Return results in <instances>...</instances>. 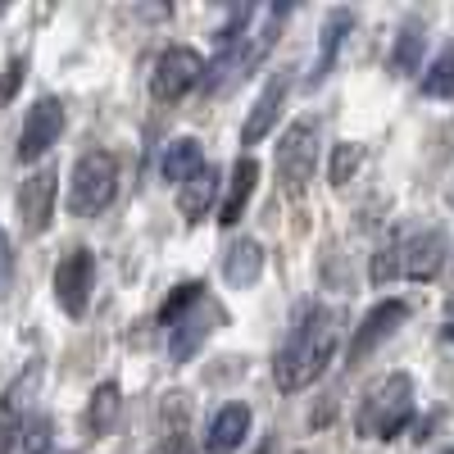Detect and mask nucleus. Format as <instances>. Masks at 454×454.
<instances>
[{
    "label": "nucleus",
    "instance_id": "f3484780",
    "mask_svg": "<svg viewBox=\"0 0 454 454\" xmlns=\"http://www.w3.org/2000/svg\"><path fill=\"white\" fill-rule=\"evenodd\" d=\"M223 278H227V286H232V291L254 286L263 278V246L254 237L232 241V246H227V254H223Z\"/></svg>",
    "mask_w": 454,
    "mask_h": 454
},
{
    "label": "nucleus",
    "instance_id": "6e6552de",
    "mask_svg": "<svg viewBox=\"0 0 454 454\" xmlns=\"http://www.w3.org/2000/svg\"><path fill=\"white\" fill-rule=\"evenodd\" d=\"M91 291H96V254L87 246L68 250L55 269V300L68 318H82L91 305Z\"/></svg>",
    "mask_w": 454,
    "mask_h": 454
},
{
    "label": "nucleus",
    "instance_id": "39448f33",
    "mask_svg": "<svg viewBox=\"0 0 454 454\" xmlns=\"http://www.w3.org/2000/svg\"><path fill=\"white\" fill-rule=\"evenodd\" d=\"M119 196V160L109 150H87L73 164V182H68V214L78 218H96L109 209V200Z\"/></svg>",
    "mask_w": 454,
    "mask_h": 454
},
{
    "label": "nucleus",
    "instance_id": "cd10ccee",
    "mask_svg": "<svg viewBox=\"0 0 454 454\" xmlns=\"http://www.w3.org/2000/svg\"><path fill=\"white\" fill-rule=\"evenodd\" d=\"M150 454H186V450H182V432H164Z\"/></svg>",
    "mask_w": 454,
    "mask_h": 454
},
{
    "label": "nucleus",
    "instance_id": "aec40b11",
    "mask_svg": "<svg viewBox=\"0 0 454 454\" xmlns=\"http://www.w3.org/2000/svg\"><path fill=\"white\" fill-rule=\"evenodd\" d=\"M254 182H259V164H254V160H241V164L232 168V182H227L223 205H218V223H223V227L241 223V214H246V205H250V196H254Z\"/></svg>",
    "mask_w": 454,
    "mask_h": 454
},
{
    "label": "nucleus",
    "instance_id": "c756f323",
    "mask_svg": "<svg viewBox=\"0 0 454 454\" xmlns=\"http://www.w3.org/2000/svg\"><path fill=\"white\" fill-rule=\"evenodd\" d=\"M445 336H450V340H454V323H450V327H445Z\"/></svg>",
    "mask_w": 454,
    "mask_h": 454
},
{
    "label": "nucleus",
    "instance_id": "1a4fd4ad",
    "mask_svg": "<svg viewBox=\"0 0 454 454\" xmlns=\"http://www.w3.org/2000/svg\"><path fill=\"white\" fill-rule=\"evenodd\" d=\"M59 137H64V105H59L55 96H42V100L27 109V119H23L19 160H23V164H36Z\"/></svg>",
    "mask_w": 454,
    "mask_h": 454
},
{
    "label": "nucleus",
    "instance_id": "2f4dec72",
    "mask_svg": "<svg viewBox=\"0 0 454 454\" xmlns=\"http://www.w3.org/2000/svg\"><path fill=\"white\" fill-rule=\"evenodd\" d=\"M450 454H454V450H450Z\"/></svg>",
    "mask_w": 454,
    "mask_h": 454
},
{
    "label": "nucleus",
    "instance_id": "423d86ee",
    "mask_svg": "<svg viewBox=\"0 0 454 454\" xmlns=\"http://www.w3.org/2000/svg\"><path fill=\"white\" fill-rule=\"evenodd\" d=\"M318 164V128L314 123H291L278 141V177L286 196H305V186Z\"/></svg>",
    "mask_w": 454,
    "mask_h": 454
},
{
    "label": "nucleus",
    "instance_id": "9b49d317",
    "mask_svg": "<svg viewBox=\"0 0 454 454\" xmlns=\"http://www.w3.org/2000/svg\"><path fill=\"white\" fill-rule=\"evenodd\" d=\"M223 323V309L214 305V300L205 295L196 309H186L177 323H173V340H168V355H173V364H192V355L209 340V332Z\"/></svg>",
    "mask_w": 454,
    "mask_h": 454
},
{
    "label": "nucleus",
    "instance_id": "c85d7f7f",
    "mask_svg": "<svg viewBox=\"0 0 454 454\" xmlns=\"http://www.w3.org/2000/svg\"><path fill=\"white\" fill-rule=\"evenodd\" d=\"M10 269H14V250H10V237L0 232V286L10 282Z\"/></svg>",
    "mask_w": 454,
    "mask_h": 454
},
{
    "label": "nucleus",
    "instance_id": "f03ea898",
    "mask_svg": "<svg viewBox=\"0 0 454 454\" xmlns=\"http://www.w3.org/2000/svg\"><path fill=\"white\" fill-rule=\"evenodd\" d=\"M450 254V241L436 232V227H427V232H413L404 241H391L372 254V282L377 286H387L395 278H409V282H427L441 273V263Z\"/></svg>",
    "mask_w": 454,
    "mask_h": 454
},
{
    "label": "nucleus",
    "instance_id": "393cba45",
    "mask_svg": "<svg viewBox=\"0 0 454 454\" xmlns=\"http://www.w3.org/2000/svg\"><path fill=\"white\" fill-rule=\"evenodd\" d=\"M200 300H205V282H182V286L173 291V300L160 309V323H168V327H173V323H177L186 309H196Z\"/></svg>",
    "mask_w": 454,
    "mask_h": 454
},
{
    "label": "nucleus",
    "instance_id": "7c9ffc66",
    "mask_svg": "<svg viewBox=\"0 0 454 454\" xmlns=\"http://www.w3.org/2000/svg\"><path fill=\"white\" fill-rule=\"evenodd\" d=\"M450 209H454V186H450Z\"/></svg>",
    "mask_w": 454,
    "mask_h": 454
},
{
    "label": "nucleus",
    "instance_id": "4468645a",
    "mask_svg": "<svg viewBox=\"0 0 454 454\" xmlns=\"http://www.w3.org/2000/svg\"><path fill=\"white\" fill-rule=\"evenodd\" d=\"M286 91H291V68L273 73L269 87L259 91V100H254V109H250V119H246V128H241V141H246V145H259L263 137L278 128L282 105H286Z\"/></svg>",
    "mask_w": 454,
    "mask_h": 454
},
{
    "label": "nucleus",
    "instance_id": "a211bd4d",
    "mask_svg": "<svg viewBox=\"0 0 454 454\" xmlns=\"http://www.w3.org/2000/svg\"><path fill=\"white\" fill-rule=\"evenodd\" d=\"M218 182H223V173H218L214 164H205L192 182L177 186V209H182V218L192 223V227H196V223L209 214V205L218 200Z\"/></svg>",
    "mask_w": 454,
    "mask_h": 454
},
{
    "label": "nucleus",
    "instance_id": "f8f14e48",
    "mask_svg": "<svg viewBox=\"0 0 454 454\" xmlns=\"http://www.w3.org/2000/svg\"><path fill=\"white\" fill-rule=\"evenodd\" d=\"M36 377H42V364H27L14 382H10V391L0 395V454L19 441V432H23V423H27V400H32V391H36Z\"/></svg>",
    "mask_w": 454,
    "mask_h": 454
},
{
    "label": "nucleus",
    "instance_id": "9d476101",
    "mask_svg": "<svg viewBox=\"0 0 454 454\" xmlns=\"http://www.w3.org/2000/svg\"><path fill=\"white\" fill-rule=\"evenodd\" d=\"M55 186H59V177H55L51 164L36 168V173H27V177L19 182V218H23V232H27V237H42L46 227H51Z\"/></svg>",
    "mask_w": 454,
    "mask_h": 454
},
{
    "label": "nucleus",
    "instance_id": "a878e982",
    "mask_svg": "<svg viewBox=\"0 0 454 454\" xmlns=\"http://www.w3.org/2000/svg\"><path fill=\"white\" fill-rule=\"evenodd\" d=\"M359 164H364V145H359V141H340V145L332 150V186H346Z\"/></svg>",
    "mask_w": 454,
    "mask_h": 454
},
{
    "label": "nucleus",
    "instance_id": "ddd939ff",
    "mask_svg": "<svg viewBox=\"0 0 454 454\" xmlns=\"http://www.w3.org/2000/svg\"><path fill=\"white\" fill-rule=\"evenodd\" d=\"M409 318V305L404 300H382V305H372V314L355 327V340H350V364H364L377 346H382V340L400 327Z\"/></svg>",
    "mask_w": 454,
    "mask_h": 454
},
{
    "label": "nucleus",
    "instance_id": "bb28decb",
    "mask_svg": "<svg viewBox=\"0 0 454 454\" xmlns=\"http://www.w3.org/2000/svg\"><path fill=\"white\" fill-rule=\"evenodd\" d=\"M23 73H27V59H23V55L5 64V73H0V105H10V100L19 96V87H23Z\"/></svg>",
    "mask_w": 454,
    "mask_h": 454
},
{
    "label": "nucleus",
    "instance_id": "6ab92c4d",
    "mask_svg": "<svg viewBox=\"0 0 454 454\" xmlns=\"http://www.w3.org/2000/svg\"><path fill=\"white\" fill-rule=\"evenodd\" d=\"M200 168H205V150H200V141H196V137H177V141H168L164 160H160L164 182L182 186V182H192Z\"/></svg>",
    "mask_w": 454,
    "mask_h": 454
},
{
    "label": "nucleus",
    "instance_id": "5701e85b",
    "mask_svg": "<svg viewBox=\"0 0 454 454\" xmlns=\"http://www.w3.org/2000/svg\"><path fill=\"white\" fill-rule=\"evenodd\" d=\"M423 96L432 100H454V42L432 59V68L423 73Z\"/></svg>",
    "mask_w": 454,
    "mask_h": 454
},
{
    "label": "nucleus",
    "instance_id": "20e7f679",
    "mask_svg": "<svg viewBox=\"0 0 454 454\" xmlns=\"http://www.w3.org/2000/svg\"><path fill=\"white\" fill-rule=\"evenodd\" d=\"M286 10H291V5H273V14L263 19L259 27L241 32L232 46H223L218 64L205 73V87H209V91H223V87H237V82L246 78V73H254V64L273 51V42H278V27H282Z\"/></svg>",
    "mask_w": 454,
    "mask_h": 454
},
{
    "label": "nucleus",
    "instance_id": "7ed1b4c3",
    "mask_svg": "<svg viewBox=\"0 0 454 454\" xmlns=\"http://www.w3.org/2000/svg\"><path fill=\"white\" fill-rule=\"evenodd\" d=\"M413 419V382L409 372H391L382 377L368 395H364V409H359V436H372V441H395Z\"/></svg>",
    "mask_w": 454,
    "mask_h": 454
},
{
    "label": "nucleus",
    "instance_id": "2eb2a0df",
    "mask_svg": "<svg viewBox=\"0 0 454 454\" xmlns=\"http://www.w3.org/2000/svg\"><path fill=\"white\" fill-rule=\"evenodd\" d=\"M250 436V409L246 404H223L205 432V454H237Z\"/></svg>",
    "mask_w": 454,
    "mask_h": 454
},
{
    "label": "nucleus",
    "instance_id": "f257e3e1",
    "mask_svg": "<svg viewBox=\"0 0 454 454\" xmlns=\"http://www.w3.org/2000/svg\"><path fill=\"white\" fill-rule=\"evenodd\" d=\"M336 327H340V318L332 309H323V305H314L305 318L291 327L286 346L273 359V377H278V387L286 395L314 387L318 377L327 372V364L336 355Z\"/></svg>",
    "mask_w": 454,
    "mask_h": 454
},
{
    "label": "nucleus",
    "instance_id": "b1692460",
    "mask_svg": "<svg viewBox=\"0 0 454 454\" xmlns=\"http://www.w3.org/2000/svg\"><path fill=\"white\" fill-rule=\"evenodd\" d=\"M19 436H23V454H46L55 445V419L51 413H27Z\"/></svg>",
    "mask_w": 454,
    "mask_h": 454
},
{
    "label": "nucleus",
    "instance_id": "4be33fe9",
    "mask_svg": "<svg viewBox=\"0 0 454 454\" xmlns=\"http://www.w3.org/2000/svg\"><path fill=\"white\" fill-rule=\"evenodd\" d=\"M423 42H427V27H423L419 19L400 27L395 51H391V73H395V78H409V73H419V64H423Z\"/></svg>",
    "mask_w": 454,
    "mask_h": 454
},
{
    "label": "nucleus",
    "instance_id": "412c9836",
    "mask_svg": "<svg viewBox=\"0 0 454 454\" xmlns=\"http://www.w3.org/2000/svg\"><path fill=\"white\" fill-rule=\"evenodd\" d=\"M119 409H123L119 382H100L91 391V400H87V427H91V436H109L114 423H119Z\"/></svg>",
    "mask_w": 454,
    "mask_h": 454
},
{
    "label": "nucleus",
    "instance_id": "dca6fc26",
    "mask_svg": "<svg viewBox=\"0 0 454 454\" xmlns=\"http://www.w3.org/2000/svg\"><path fill=\"white\" fill-rule=\"evenodd\" d=\"M355 27V14L350 10H332L323 19V32H318V59H314V73H309V87H323L327 82V73L340 55V46H346V36Z\"/></svg>",
    "mask_w": 454,
    "mask_h": 454
},
{
    "label": "nucleus",
    "instance_id": "0eeeda50",
    "mask_svg": "<svg viewBox=\"0 0 454 454\" xmlns=\"http://www.w3.org/2000/svg\"><path fill=\"white\" fill-rule=\"evenodd\" d=\"M205 55L192 51V46H168L155 64V78H150V91H155V100H182L186 91H196L205 82Z\"/></svg>",
    "mask_w": 454,
    "mask_h": 454
}]
</instances>
